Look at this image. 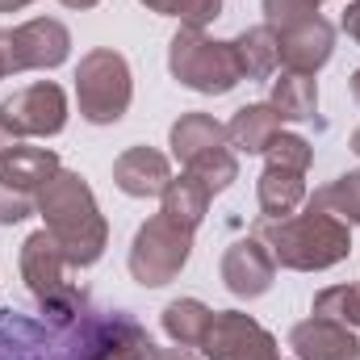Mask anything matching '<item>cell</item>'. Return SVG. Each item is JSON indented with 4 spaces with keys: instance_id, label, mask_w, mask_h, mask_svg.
Listing matches in <instances>:
<instances>
[{
    "instance_id": "cell-31",
    "label": "cell",
    "mask_w": 360,
    "mask_h": 360,
    "mask_svg": "<svg viewBox=\"0 0 360 360\" xmlns=\"http://www.w3.org/2000/svg\"><path fill=\"white\" fill-rule=\"evenodd\" d=\"M8 76V46H4V30H0V80Z\"/></svg>"
},
{
    "instance_id": "cell-16",
    "label": "cell",
    "mask_w": 360,
    "mask_h": 360,
    "mask_svg": "<svg viewBox=\"0 0 360 360\" xmlns=\"http://www.w3.org/2000/svg\"><path fill=\"white\" fill-rule=\"evenodd\" d=\"M281 134V113L272 105H243L231 122H226V143L235 151H248V155H260L269 151V143Z\"/></svg>"
},
{
    "instance_id": "cell-10",
    "label": "cell",
    "mask_w": 360,
    "mask_h": 360,
    "mask_svg": "<svg viewBox=\"0 0 360 360\" xmlns=\"http://www.w3.org/2000/svg\"><path fill=\"white\" fill-rule=\"evenodd\" d=\"M0 360H68L59 323H38L17 310H0Z\"/></svg>"
},
{
    "instance_id": "cell-6",
    "label": "cell",
    "mask_w": 360,
    "mask_h": 360,
    "mask_svg": "<svg viewBox=\"0 0 360 360\" xmlns=\"http://www.w3.org/2000/svg\"><path fill=\"white\" fill-rule=\"evenodd\" d=\"M188 252H193V231L180 226V222H172V218H164V214H155V218L143 222L139 235H134L130 272H134L139 285H151V289H155V285H168V281L184 269Z\"/></svg>"
},
{
    "instance_id": "cell-12",
    "label": "cell",
    "mask_w": 360,
    "mask_h": 360,
    "mask_svg": "<svg viewBox=\"0 0 360 360\" xmlns=\"http://www.w3.org/2000/svg\"><path fill=\"white\" fill-rule=\"evenodd\" d=\"M276 276V260H272L264 239H239L231 243V252L222 256V281L235 297H260Z\"/></svg>"
},
{
    "instance_id": "cell-34",
    "label": "cell",
    "mask_w": 360,
    "mask_h": 360,
    "mask_svg": "<svg viewBox=\"0 0 360 360\" xmlns=\"http://www.w3.org/2000/svg\"><path fill=\"white\" fill-rule=\"evenodd\" d=\"M160 360H193V356H188V352H180V348H176V352H160Z\"/></svg>"
},
{
    "instance_id": "cell-19",
    "label": "cell",
    "mask_w": 360,
    "mask_h": 360,
    "mask_svg": "<svg viewBox=\"0 0 360 360\" xmlns=\"http://www.w3.org/2000/svg\"><path fill=\"white\" fill-rule=\"evenodd\" d=\"M306 172H293V168H276L269 164L264 168V176H260V210H264V218H289L297 205H302V197H306Z\"/></svg>"
},
{
    "instance_id": "cell-25",
    "label": "cell",
    "mask_w": 360,
    "mask_h": 360,
    "mask_svg": "<svg viewBox=\"0 0 360 360\" xmlns=\"http://www.w3.org/2000/svg\"><path fill=\"white\" fill-rule=\"evenodd\" d=\"M184 172H193V176L201 180L210 193H222L231 180L239 176V164H235V155L226 151V147H218V151H210V155H201L197 164H188Z\"/></svg>"
},
{
    "instance_id": "cell-33",
    "label": "cell",
    "mask_w": 360,
    "mask_h": 360,
    "mask_svg": "<svg viewBox=\"0 0 360 360\" xmlns=\"http://www.w3.org/2000/svg\"><path fill=\"white\" fill-rule=\"evenodd\" d=\"M59 4H68V8H92L96 0H59Z\"/></svg>"
},
{
    "instance_id": "cell-20",
    "label": "cell",
    "mask_w": 360,
    "mask_h": 360,
    "mask_svg": "<svg viewBox=\"0 0 360 360\" xmlns=\"http://www.w3.org/2000/svg\"><path fill=\"white\" fill-rule=\"evenodd\" d=\"M210 323H214V310L201 306L197 297H180V302H172L164 310V331H168V340L180 344V348H201Z\"/></svg>"
},
{
    "instance_id": "cell-9",
    "label": "cell",
    "mask_w": 360,
    "mask_h": 360,
    "mask_svg": "<svg viewBox=\"0 0 360 360\" xmlns=\"http://www.w3.org/2000/svg\"><path fill=\"white\" fill-rule=\"evenodd\" d=\"M4 46H8V72H30V68H59L68 59L72 34L51 21V17H34L17 30H4Z\"/></svg>"
},
{
    "instance_id": "cell-36",
    "label": "cell",
    "mask_w": 360,
    "mask_h": 360,
    "mask_svg": "<svg viewBox=\"0 0 360 360\" xmlns=\"http://www.w3.org/2000/svg\"><path fill=\"white\" fill-rule=\"evenodd\" d=\"M352 151L360 155V126H356V134H352Z\"/></svg>"
},
{
    "instance_id": "cell-3",
    "label": "cell",
    "mask_w": 360,
    "mask_h": 360,
    "mask_svg": "<svg viewBox=\"0 0 360 360\" xmlns=\"http://www.w3.org/2000/svg\"><path fill=\"white\" fill-rule=\"evenodd\" d=\"M168 68L184 89L205 92V96H222L243 80L235 42H214V38H205L201 30H188V25L172 38Z\"/></svg>"
},
{
    "instance_id": "cell-18",
    "label": "cell",
    "mask_w": 360,
    "mask_h": 360,
    "mask_svg": "<svg viewBox=\"0 0 360 360\" xmlns=\"http://www.w3.org/2000/svg\"><path fill=\"white\" fill-rule=\"evenodd\" d=\"M164 197V218H172V222H180V226H188V231H197V222L205 218V210H210V188L201 184V180L193 176V172H184V176L168 180V188L160 193Z\"/></svg>"
},
{
    "instance_id": "cell-14",
    "label": "cell",
    "mask_w": 360,
    "mask_h": 360,
    "mask_svg": "<svg viewBox=\"0 0 360 360\" xmlns=\"http://www.w3.org/2000/svg\"><path fill=\"white\" fill-rule=\"evenodd\" d=\"M113 180H117V188L130 193V197H160V193L168 188L172 172H168V160H164L155 147H130L126 155H117Z\"/></svg>"
},
{
    "instance_id": "cell-24",
    "label": "cell",
    "mask_w": 360,
    "mask_h": 360,
    "mask_svg": "<svg viewBox=\"0 0 360 360\" xmlns=\"http://www.w3.org/2000/svg\"><path fill=\"white\" fill-rule=\"evenodd\" d=\"M314 314H319V319H335V323H344V327H360V281L323 289V293L314 297Z\"/></svg>"
},
{
    "instance_id": "cell-8",
    "label": "cell",
    "mask_w": 360,
    "mask_h": 360,
    "mask_svg": "<svg viewBox=\"0 0 360 360\" xmlns=\"http://www.w3.org/2000/svg\"><path fill=\"white\" fill-rule=\"evenodd\" d=\"M201 352L210 360H281L276 340H272L256 319H248V314H239V310L214 314Z\"/></svg>"
},
{
    "instance_id": "cell-17",
    "label": "cell",
    "mask_w": 360,
    "mask_h": 360,
    "mask_svg": "<svg viewBox=\"0 0 360 360\" xmlns=\"http://www.w3.org/2000/svg\"><path fill=\"white\" fill-rule=\"evenodd\" d=\"M218 147H226V126L214 122L210 113H184L176 126H172V155H176L184 168L197 164L201 155L218 151Z\"/></svg>"
},
{
    "instance_id": "cell-15",
    "label": "cell",
    "mask_w": 360,
    "mask_h": 360,
    "mask_svg": "<svg viewBox=\"0 0 360 360\" xmlns=\"http://www.w3.org/2000/svg\"><path fill=\"white\" fill-rule=\"evenodd\" d=\"M55 172H59V155L46 151V147H21V143H13V147L0 151V180L8 188L25 193V197H34Z\"/></svg>"
},
{
    "instance_id": "cell-37",
    "label": "cell",
    "mask_w": 360,
    "mask_h": 360,
    "mask_svg": "<svg viewBox=\"0 0 360 360\" xmlns=\"http://www.w3.org/2000/svg\"><path fill=\"white\" fill-rule=\"evenodd\" d=\"M314 4H319V0H314Z\"/></svg>"
},
{
    "instance_id": "cell-4",
    "label": "cell",
    "mask_w": 360,
    "mask_h": 360,
    "mask_svg": "<svg viewBox=\"0 0 360 360\" xmlns=\"http://www.w3.org/2000/svg\"><path fill=\"white\" fill-rule=\"evenodd\" d=\"M68 269H72V264H68V256H63V248L55 243L51 231H38V235H30V239L21 243V276H25L34 302H38L55 323L76 319V314L84 310V293L68 281Z\"/></svg>"
},
{
    "instance_id": "cell-23",
    "label": "cell",
    "mask_w": 360,
    "mask_h": 360,
    "mask_svg": "<svg viewBox=\"0 0 360 360\" xmlns=\"http://www.w3.org/2000/svg\"><path fill=\"white\" fill-rule=\"evenodd\" d=\"M310 201H314V205H323L327 214L344 218L348 226H356V222H360V172H348V176H340L335 184L319 188Z\"/></svg>"
},
{
    "instance_id": "cell-29",
    "label": "cell",
    "mask_w": 360,
    "mask_h": 360,
    "mask_svg": "<svg viewBox=\"0 0 360 360\" xmlns=\"http://www.w3.org/2000/svg\"><path fill=\"white\" fill-rule=\"evenodd\" d=\"M30 210H34V197H25V193H17V188H8L4 180H0V222H21V218H30Z\"/></svg>"
},
{
    "instance_id": "cell-28",
    "label": "cell",
    "mask_w": 360,
    "mask_h": 360,
    "mask_svg": "<svg viewBox=\"0 0 360 360\" xmlns=\"http://www.w3.org/2000/svg\"><path fill=\"white\" fill-rule=\"evenodd\" d=\"M264 25L269 30H285V25H297L306 17H319V4L314 0H264Z\"/></svg>"
},
{
    "instance_id": "cell-27",
    "label": "cell",
    "mask_w": 360,
    "mask_h": 360,
    "mask_svg": "<svg viewBox=\"0 0 360 360\" xmlns=\"http://www.w3.org/2000/svg\"><path fill=\"white\" fill-rule=\"evenodd\" d=\"M264 155H269V164H276V168H293V172H306V168H310V160H314L310 143H306V139H297V134H276Z\"/></svg>"
},
{
    "instance_id": "cell-1",
    "label": "cell",
    "mask_w": 360,
    "mask_h": 360,
    "mask_svg": "<svg viewBox=\"0 0 360 360\" xmlns=\"http://www.w3.org/2000/svg\"><path fill=\"white\" fill-rule=\"evenodd\" d=\"M38 210H42L46 231L63 248L72 269H89V264L101 260L109 231H105V218H101V210L92 201V188L84 184V176L59 168L38 188Z\"/></svg>"
},
{
    "instance_id": "cell-22",
    "label": "cell",
    "mask_w": 360,
    "mask_h": 360,
    "mask_svg": "<svg viewBox=\"0 0 360 360\" xmlns=\"http://www.w3.org/2000/svg\"><path fill=\"white\" fill-rule=\"evenodd\" d=\"M272 109L281 113V122H306V117H314V109H319L314 76L281 72V80L272 84Z\"/></svg>"
},
{
    "instance_id": "cell-11",
    "label": "cell",
    "mask_w": 360,
    "mask_h": 360,
    "mask_svg": "<svg viewBox=\"0 0 360 360\" xmlns=\"http://www.w3.org/2000/svg\"><path fill=\"white\" fill-rule=\"evenodd\" d=\"M272 34H276L281 68L285 72H302V76H314L331 59V46H335V30L323 17H306V21L285 25V30H272Z\"/></svg>"
},
{
    "instance_id": "cell-32",
    "label": "cell",
    "mask_w": 360,
    "mask_h": 360,
    "mask_svg": "<svg viewBox=\"0 0 360 360\" xmlns=\"http://www.w3.org/2000/svg\"><path fill=\"white\" fill-rule=\"evenodd\" d=\"M25 4H34V0H0V13H17V8H25Z\"/></svg>"
},
{
    "instance_id": "cell-35",
    "label": "cell",
    "mask_w": 360,
    "mask_h": 360,
    "mask_svg": "<svg viewBox=\"0 0 360 360\" xmlns=\"http://www.w3.org/2000/svg\"><path fill=\"white\" fill-rule=\"evenodd\" d=\"M352 96H356V101H360V72H356V76H352Z\"/></svg>"
},
{
    "instance_id": "cell-30",
    "label": "cell",
    "mask_w": 360,
    "mask_h": 360,
    "mask_svg": "<svg viewBox=\"0 0 360 360\" xmlns=\"http://www.w3.org/2000/svg\"><path fill=\"white\" fill-rule=\"evenodd\" d=\"M344 30H348V38H356L360 42V0L348 4V13H344Z\"/></svg>"
},
{
    "instance_id": "cell-5",
    "label": "cell",
    "mask_w": 360,
    "mask_h": 360,
    "mask_svg": "<svg viewBox=\"0 0 360 360\" xmlns=\"http://www.w3.org/2000/svg\"><path fill=\"white\" fill-rule=\"evenodd\" d=\"M76 96L80 113L92 126H109L130 109V68L117 51H89L76 72Z\"/></svg>"
},
{
    "instance_id": "cell-21",
    "label": "cell",
    "mask_w": 360,
    "mask_h": 360,
    "mask_svg": "<svg viewBox=\"0 0 360 360\" xmlns=\"http://www.w3.org/2000/svg\"><path fill=\"white\" fill-rule=\"evenodd\" d=\"M235 55H239V72L248 80H269L281 68V51H276V34L269 25H256L248 34L235 38Z\"/></svg>"
},
{
    "instance_id": "cell-26",
    "label": "cell",
    "mask_w": 360,
    "mask_h": 360,
    "mask_svg": "<svg viewBox=\"0 0 360 360\" xmlns=\"http://www.w3.org/2000/svg\"><path fill=\"white\" fill-rule=\"evenodd\" d=\"M143 4L155 8V13L180 17L188 30H201V25H210V21L222 13V0H143Z\"/></svg>"
},
{
    "instance_id": "cell-7",
    "label": "cell",
    "mask_w": 360,
    "mask_h": 360,
    "mask_svg": "<svg viewBox=\"0 0 360 360\" xmlns=\"http://www.w3.org/2000/svg\"><path fill=\"white\" fill-rule=\"evenodd\" d=\"M68 126V96L59 84L38 80L30 89L13 92L0 105V151L25 134H59Z\"/></svg>"
},
{
    "instance_id": "cell-2",
    "label": "cell",
    "mask_w": 360,
    "mask_h": 360,
    "mask_svg": "<svg viewBox=\"0 0 360 360\" xmlns=\"http://www.w3.org/2000/svg\"><path fill=\"white\" fill-rule=\"evenodd\" d=\"M256 239H264L276 264L297 272H314V269H331L340 264L348 252H352V235H348V222L327 214L323 205L306 201L302 214L293 218H264L256 226Z\"/></svg>"
},
{
    "instance_id": "cell-13",
    "label": "cell",
    "mask_w": 360,
    "mask_h": 360,
    "mask_svg": "<svg viewBox=\"0 0 360 360\" xmlns=\"http://www.w3.org/2000/svg\"><path fill=\"white\" fill-rule=\"evenodd\" d=\"M289 348L297 352V360H360V340L352 335V327L319 314L289 331Z\"/></svg>"
}]
</instances>
